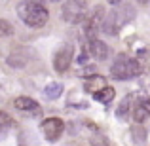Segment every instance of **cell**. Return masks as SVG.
Here are the masks:
<instances>
[{"mask_svg":"<svg viewBox=\"0 0 150 146\" xmlns=\"http://www.w3.org/2000/svg\"><path fill=\"white\" fill-rule=\"evenodd\" d=\"M17 15L27 27H44L50 19V11L40 0H23L17 6Z\"/></svg>","mask_w":150,"mask_h":146,"instance_id":"cell-1","label":"cell"},{"mask_svg":"<svg viewBox=\"0 0 150 146\" xmlns=\"http://www.w3.org/2000/svg\"><path fill=\"white\" fill-rule=\"evenodd\" d=\"M135 17V10L129 4H122V6H116V10L110 11L108 15H105V21H103V30L106 34H112L116 36L120 32L122 27H125L131 19Z\"/></svg>","mask_w":150,"mask_h":146,"instance_id":"cell-2","label":"cell"},{"mask_svg":"<svg viewBox=\"0 0 150 146\" xmlns=\"http://www.w3.org/2000/svg\"><path fill=\"white\" fill-rule=\"evenodd\" d=\"M110 72L116 80H131V78H137L143 72V65L137 59H131L127 55H118Z\"/></svg>","mask_w":150,"mask_h":146,"instance_id":"cell-3","label":"cell"},{"mask_svg":"<svg viewBox=\"0 0 150 146\" xmlns=\"http://www.w3.org/2000/svg\"><path fill=\"white\" fill-rule=\"evenodd\" d=\"M61 15L67 23H80L88 15V0H67L63 4Z\"/></svg>","mask_w":150,"mask_h":146,"instance_id":"cell-4","label":"cell"},{"mask_svg":"<svg viewBox=\"0 0 150 146\" xmlns=\"http://www.w3.org/2000/svg\"><path fill=\"white\" fill-rule=\"evenodd\" d=\"M63 131H65V123L59 118H48V120L42 121V133H44V137L50 142H55L61 137Z\"/></svg>","mask_w":150,"mask_h":146,"instance_id":"cell-5","label":"cell"},{"mask_svg":"<svg viewBox=\"0 0 150 146\" xmlns=\"http://www.w3.org/2000/svg\"><path fill=\"white\" fill-rule=\"evenodd\" d=\"M72 57H74L72 44H65L61 49L57 51V53H55V57H53V68L57 70V72H65V70L70 66V63H72Z\"/></svg>","mask_w":150,"mask_h":146,"instance_id":"cell-6","label":"cell"},{"mask_svg":"<svg viewBox=\"0 0 150 146\" xmlns=\"http://www.w3.org/2000/svg\"><path fill=\"white\" fill-rule=\"evenodd\" d=\"M103 21H105V11H103V8H97L95 13H93L84 25V30H86V34H88V38H95L99 27L103 29Z\"/></svg>","mask_w":150,"mask_h":146,"instance_id":"cell-7","label":"cell"},{"mask_svg":"<svg viewBox=\"0 0 150 146\" xmlns=\"http://www.w3.org/2000/svg\"><path fill=\"white\" fill-rule=\"evenodd\" d=\"M15 108L23 114H29V116H40V104L36 101H33L30 97H19L15 99Z\"/></svg>","mask_w":150,"mask_h":146,"instance_id":"cell-8","label":"cell"},{"mask_svg":"<svg viewBox=\"0 0 150 146\" xmlns=\"http://www.w3.org/2000/svg\"><path fill=\"white\" fill-rule=\"evenodd\" d=\"M131 114H133V120H135L137 123H143L150 116V101L148 99H139V101L133 104Z\"/></svg>","mask_w":150,"mask_h":146,"instance_id":"cell-9","label":"cell"},{"mask_svg":"<svg viewBox=\"0 0 150 146\" xmlns=\"http://www.w3.org/2000/svg\"><path fill=\"white\" fill-rule=\"evenodd\" d=\"M88 53L91 55V57H95L97 61H105V59L108 57V53H110V48L105 44V42L93 38V40L88 44Z\"/></svg>","mask_w":150,"mask_h":146,"instance_id":"cell-10","label":"cell"},{"mask_svg":"<svg viewBox=\"0 0 150 146\" xmlns=\"http://www.w3.org/2000/svg\"><path fill=\"white\" fill-rule=\"evenodd\" d=\"M106 87V78H103V76H99V74H95V76H89L88 80L84 82V89L88 93H99L101 89H105Z\"/></svg>","mask_w":150,"mask_h":146,"instance_id":"cell-11","label":"cell"},{"mask_svg":"<svg viewBox=\"0 0 150 146\" xmlns=\"http://www.w3.org/2000/svg\"><path fill=\"white\" fill-rule=\"evenodd\" d=\"M63 93V84H59V82H51L44 87V97L50 99V101H55V99H59Z\"/></svg>","mask_w":150,"mask_h":146,"instance_id":"cell-12","label":"cell"},{"mask_svg":"<svg viewBox=\"0 0 150 146\" xmlns=\"http://www.w3.org/2000/svg\"><path fill=\"white\" fill-rule=\"evenodd\" d=\"M114 95H116V91H114V87H110V85H106L105 89H101L99 93H95V95H93V99H95V101H99V102H103V104H108V102H112Z\"/></svg>","mask_w":150,"mask_h":146,"instance_id":"cell-13","label":"cell"},{"mask_svg":"<svg viewBox=\"0 0 150 146\" xmlns=\"http://www.w3.org/2000/svg\"><path fill=\"white\" fill-rule=\"evenodd\" d=\"M11 129H13V120H11L8 114L0 112V139H4Z\"/></svg>","mask_w":150,"mask_h":146,"instance_id":"cell-14","label":"cell"},{"mask_svg":"<svg viewBox=\"0 0 150 146\" xmlns=\"http://www.w3.org/2000/svg\"><path fill=\"white\" fill-rule=\"evenodd\" d=\"M131 99H133L131 95H127L120 102V106H118V110H116V118H120V120H125V118H127L129 110H133V106H129L131 104Z\"/></svg>","mask_w":150,"mask_h":146,"instance_id":"cell-15","label":"cell"},{"mask_svg":"<svg viewBox=\"0 0 150 146\" xmlns=\"http://www.w3.org/2000/svg\"><path fill=\"white\" fill-rule=\"evenodd\" d=\"M13 32V27L6 21V19H0V38H6Z\"/></svg>","mask_w":150,"mask_h":146,"instance_id":"cell-16","label":"cell"},{"mask_svg":"<svg viewBox=\"0 0 150 146\" xmlns=\"http://www.w3.org/2000/svg\"><path fill=\"white\" fill-rule=\"evenodd\" d=\"M89 142H91V146H108V142H106L105 137H93Z\"/></svg>","mask_w":150,"mask_h":146,"instance_id":"cell-17","label":"cell"},{"mask_svg":"<svg viewBox=\"0 0 150 146\" xmlns=\"http://www.w3.org/2000/svg\"><path fill=\"white\" fill-rule=\"evenodd\" d=\"M106 2H108L110 6H120V4H122V0H106Z\"/></svg>","mask_w":150,"mask_h":146,"instance_id":"cell-18","label":"cell"},{"mask_svg":"<svg viewBox=\"0 0 150 146\" xmlns=\"http://www.w3.org/2000/svg\"><path fill=\"white\" fill-rule=\"evenodd\" d=\"M51 2H59V0H51Z\"/></svg>","mask_w":150,"mask_h":146,"instance_id":"cell-19","label":"cell"}]
</instances>
